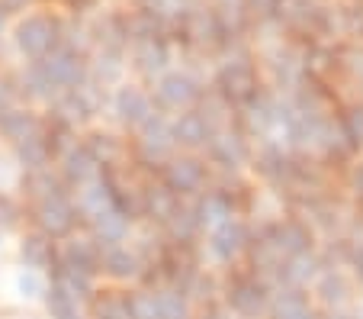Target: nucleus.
<instances>
[{"instance_id": "1", "label": "nucleus", "mask_w": 363, "mask_h": 319, "mask_svg": "<svg viewBox=\"0 0 363 319\" xmlns=\"http://www.w3.org/2000/svg\"><path fill=\"white\" fill-rule=\"evenodd\" d=\"M270 293H274V284L264 281L261 274H254L247 264H235V268L222 271L219 300L232 316L264 319L267 316V306H270Z\"/></svg>"}, {"instance_id": "2", "label": "nucleus", "mask_w": 363, "mask_h": 319, "mask_svg": "<svg viewBox=\"0 0 363 319\" xmlns=\"http://www.w3.org/2000/svg\"><path fill=\"white\" fill-rule=\"evenodd\" d=\"M251 239H254V222L247 216H232V220L219 222L213 229H206L203 239H199L203 264L213 271L235 268V264L245 261Z\"/></svg>"}, {"instance_id": "3", "label": "nucleus", "mask_w": 363, "mask_h": 319, "mask_svg": "<svg viewBox=\"0 0 363 319\" xmlns=\"http://www.w3.org/2000/svg\"><path fill=\"white\" fill-rule=\"evenodd\" d=\"M26 226L42 236H48L52 242H62L71 232L81 229V213H77L74 194L68 188L55 190V194L42 197V200L26 203Z\"/></svg>"}, {"instance_id": "4", "label": "nucleus", "mask_w": 363, "mask_h": 319, "mask_svg": "<svg viewBox=\"0 0 363 319\" xmlns=\"http://www.w3.org/2000/svg\"><path fill=\"white\" fill-rule=\"evenodd\" d=\"M174 152H177V142L171 132V117H164V113H155L142 129L129 136V165L145 174H158V168Z\"/></svg>"}, {"instance_id": "5", "label": "nucleus", "mask_w": 363, "mask_h": 319, "mask_svg": "<svg viewBox=\"0 0 363 319\" xmlns=\"http://www.w3.org/2000/svg\"><path fill=\"white\" fill-rule=\"evenodd\" d=\"M158 178L174 197H180V200H196V197H203L206 190L213 188L216 174H213V168L206 165L203 155L174 152L171 158L158 168Z\"/></svg>"}, {"instance_id": "6", "label": "nucleus", "mask_w": 363, "mask_h": 319, "mask_svg": "<svg viewBox=\"0 0 363 319\" xmlns=\"http://www.w3.org/2000/svg\"><path fill=\"white\" fill-rule=\"evenodd\" d=\"M254 155V142L247 139L245 132L235 123L222 126V129L213 132L209 146L203 148L206 165L213 168L216 178H232V174H247V165H251Z\"/></svg>"}, {"instance_id": "7", "label": "nucleus", "mask_w": 363, "mask_h": 319, "mask_svg": "<svg viewBox=\"0 0 363 319\" xmlns=\"http://www.w3.org/2000/svg\"><path fill=\"white\" fill-rule=\"evenodd\" d=\"M203 94L206 84L196 75H190V71H164L151 87V104L164 117H177V113L193 110L203 100Z\"/></svg>"}, {"instance_id": "8", "label": "nucleus", "mask_w": 363, "mask_h": 319, "mask_svg": "<svg viewBox=\"0 0 363 319\" xmlns=\"http://www.w3.org/2000/svg\"><path fill=\"white\" fill-rule=\"evenodd\" d=\"M106 113L113 119V129L132 136L135 129H142L151 117H155V104H151V90H145L142 84H116L113 94L106 97Z\"/></svg>"}, {"instance_id": "9", "label": "nucleus", "mask_w": 363, "mask_h": 319, "mask_svg": "<svg viewBox=\"0 0 363 319\" xmlns=\"http://www.w3.org/2000/svg\"><path fill=\"white\" fill-rule=\"evenodd\" d=\"M213 94H219L222 100H225L232 110H238V107H245L247 100L257 94V90H264L261 84V71L254 68L247 58H232V62H225L219 71H216L213 77Z\"/></svg>"}, {"instance_id": "10", "label": "nucleus", "mask_w": 363, "mask_h": 319, "mask_svg": "<svg viewBox=\"0 0 363 319\" xmlns=\"http://www.w3.org/2000/svg\"><path fill=\"white\" fill-rule=\"evenodd\" d=\"M293 158L296 155L289 152L280 139L261 142V146H254L247 174H251L254 184H261V188L283 194V188H286V180H289V171H293Z\"/></svg>"}, {"instance_id": "11", "label": "nucleus", "mask_w": 363, "mask_h": 319, "mask_svg": "<svg viewBox=\"0 0 363 319\" xmlns=\"http://www.w3.org/2000/svg\"><path fill=\"white\" fill-rule=\"evenodd\" d=\"M308 297H312V303L322 313L350 310L357 300V284L347 268H341V264H325L322 274L315 278V284L308 287Z\"/></svg>"}, {"instance_id": "12", "label": "nucleus", "mask_w": 363, "mask_h": 319, "mask_svg": "<svg viewBox=\"0 0 363 319\" xmlns=\"http://www.w3.org/2000/svg\"><path fill=\"white\" fill-rule=\"evenodd\" d=\"M100 281L110 287H135L142 284V274H145V261L135 255V249L125 242H116V245H103L100 252Z\"/></svg>"}, {"instance_id": "13", "label": "nucleus", "mask_w": 363, "mask_h": 319, "mask_svg": "<svg viewBox=\"0 0 363 319\" xmlns=\"http://www.w3.org/2000/svg\"><path fill=\"white\" fill-rule=\"evenodd\" d=\"M81 142H84V148L94 155V161L100 168L129 165V136L113 129V126H103V123L90 126V129L81 132Z\"/></svg>"}, {"instance_id": "14", "label": "nucleus", "mask_w": 363, "mask_h": 319, "mask_svg": "<svg viewBox=\"0 0 363 319\" xmlns=\"http://www.w3.org/2000/svg\"><path fill=\"white\" fill-rule=\"evenodd\" d=\"M16 45H20V52L26 58L42 62V58L52 55L62 45V26L52 16H29L16 29Z\"/></svg>"}, {"instance_id": "15", "label": "nucleus", "mask_w": 363, "mask_h": 319, "mask_svg": "<svg viewBox=\"0 0 363 319\" xmlns=\"http://www.w3.org/2000/svg\"><path fill=\"white\" fill-rule=\"evenodd\" d=\"M100 252H103V242H96V236H90L87 229H77L71 232L68 239L58 242V255H55V264L62 268H71V271H81V274H94L100 278Z\"/></svg>"}, {"instance_id": "16", "label": "nucleus", "mask_w": 363, "mask_h": 319, "mask_svg": "<svg viewBox=\"0 0 363 319\" xmlns=\"http://www.w3.org/2000/svg\"><path fill=\"white\" fill-rule=\"evenodd\" d=\"M42 129H45V113H39L35 107L13 104L7 110H0V139L7 142L10 148L39 136Z\"/></svg>"}, {"instance_id": "17", "label": "nucleus", "mask_w": 363, "mask_h": 319, "mask_svg": "<svg viewBox=\"0 0 363 319\" xmlns=\"http://www.w3.org/2000/svg\"><path fill=\"white\" fill-rule=\"evenodd\" d=\"M177 203H180V197H174L171 190L161 184L158 174H145L142 188H138V216H142V222L161 226V222L174 213Z\"/></svg>"}, {"instance_id": "18", "label": "nucleus", "mask_w": 363, "mask_h": 319, "mask_svg": "<svg viewBox=\"0 0 363 319\" xmlns=\"http://www.w3.org/2000/svg\"><path fill=\"white\" fill-rule=\"evenodd\" d=\"M264 319H325V313L312 303L308 291L302 287H274Z\"/></svg>"}, {"instance_id": "19", "label": "nucleus", "mask_w": 363, "mask_h": 319, "mask_svg": "<svg viewBox=\"0 0 363 319\" xmlns=\"http://www.w3.org/2000/svg\"><path fill=\"white\" fill-rule=\"evenodd\" d=\"M55 171H58V178L65 180V188H68V190H77V188H84L87 180H94L96 174L103 171V168L96 165L94 155L84 148V142L77 139L74 146L65 148V152L55 158Z\"/></svg>"}, {"instance_id": "20", "label": "nucleus", "mask_w": 363, "mask_h": 319, "mask_svg": "<svg viewBox=\"0 0 363 319\" xmlns=\"http://www.w3.org/2000/svg\"><path fill=\"white\" fill-rule=\"evenodd\" d=\"M171 132H174V142H177V152L203 155V148L209 146V139H213L216 129L206 123V117L196 110V107H193V110L171 117Z\"/></svg>"}, {"instance_id": "21", "label": "nucleus", "mask_w": 363, "mask_h": 319, "mask_svg": "<svg viewBox=\"0 0 363 319\" xmlns=\"http://www.w3.org/2000/svg\"><path fill=\"white\" fill-rule=\"evenodd\" d=\"M322 268H325V258L318 249L293 255L289 261L280 264V271H277V278H274V287H302V291H308V287L315 284L318 274H322Z\"/></svg>"}, {"instance_id": "22", "label": "nucleus", "mask_w": 363, "mask_h": 319, "mask_svg": "<svg viewBox=\"0 0 363 319\" xmlns=\"http://www.w3.org/2000/svg\"><path fill=\"white\" fill-rule=\"evenodd\" d=\"M16 255H20V268L48 274V271L55 268L58 242H52L48 236H42V232H35L26 226V232L20 236V245H16Z\"/></svg>"}, {"instance_id": "23", "label": "nucleus", "mask_w": 363, "mask_h": 319, "mask_svg": "<svg viewBox=\"0 0 363 319\" xmlns=\"http://www.w3.org/2000/svg\"><path fill=\"white\" fill-rule=\"evenodd\" d=\"M167 62H171V52H167V42L161 36H142L135 39V49H132V65L142 77L148 81H158L167 71Z\"/></svg>"}, {"instance_id": "24", "label": "nucleus", "mask_w": 363, "mask_h": 319, "mask_svg": "<svg viewBox=\"0 0 363 319\" xmlns=\"http://www.w3.org/2000/svg\"><path fill=\"white\" fill-rule=\"evenodd\" d=\"M87 316L90 319H125V291L123 287L100 284V291L87 303Z\"/></svg>"}, {"instance_id": "25", "label": "nucleus", "mask_w": 363, "mask_h": 319, "mask_svg": "<svg viewBox=\"0 0 363 319\" xmlns=\"http://www.w3.org/2000/svg\"><path fill=\"white\" fill-rule=\"evenodd\" d=\"M125 319H164L155 287H125Z\"/></svg>"}, {"instance_id": "26", "label": "nucleus", "mask_w": 363, "mask_h": 319, "mask_svg": "<svg viewBox=\"0 0 363 319\" xmlns=\"http://www.w3.org/2000/svg\"><path fill=\"white\" fill-rule=\"evenodd\" d=\"M337 126H341L344 139L350 142V148L363 155V100H350V104L337 107Z\"/></svg>"}, {"instance_id": "27", "label": "nucleus", "mask_w": 363, "mask_h": 319, "mask_svg": "<svg viewBox=\"0 0 363 319\" xmlns=\"http://www.w3.org/2000/svg\"><path fill=\"white\" fill-rule=\"evenodd\" d=\"M337 190H341L354 207H363V155L350 158L347 165L337 171Z\"/></svg>"}, {"instance_id": "28", "label": "nucleus", "mask_w": 363, "mask_h": 319, "mask_svg": "<svg viewBox=\"0 0 363 319\" xmlns=\"http://www.w3.org/2000/svg\"><path fill=\"white\" fill-rule=\"evenodd\" d=\"M13 287H16V293H20V300H26V303H42V300H45V291H48V274L20 268L13 278Z\"/></svg>"}, {"instance_id": "29", "label": "nucleus", "mask_w": 363, "mask_h": 319, "mask_svg": "<svg viewBox=\"0 0 363 319\" xmlns=\"http://www.w3.org/2000/svg\"><path fill=\"white\" fill-rule=\"evenodd\" d=\"M26 226V203L20 194H0V232Z\"/></svg>"}, {"instance_id": "30", "label": "nucleus", "mask_w": 363, "mask_h": 319, "mask_svg": "<svg viewBox=\"0 0 363 319\" xmlns=\"http://www.w3.org/2000/svg\"><path fill=\"white\" fill-rule=\"evenodd\" d=\"M193 319H232V313L222 306V300H216V303H203L193 310Z\"/></svg>"}, {"instance_id": "31", "label": "nucleus", "mask_w": 363, "mask_h": 319, "mask_svg": "<svg viewBox=\"0 0 363 319\" xmlns=\"http://www.w3.org/2000/svg\"><path fill=\"white\" fill-rule=\"evenodd\" d=\"M347 271H350V278H354L357 291H363V249L347 258Z\"/></svg>"}, {"instance_id": "32", "label": "nucleus", "mask_w": 363, "mask_h": 319, "mask_svg": "<svg viewBox=\"0 0 363 319\" xmlns=\"http://www.w3.org/2000/svg\"><path fill=\"white\" fill-rule=\"evenodd\" d=\"M350 319H363V297L354 300V306H350Z\"/></svg>"}, {"instance_id": "33", "label": "nucleus", "mask_w": 363, "mask_h": 319, "mask_svg": "<svg viewBox=\"0 0 363 319\" xmlns=\"http://www.w3.org/2000/svg\"><path fill=\"white\" fill-rule=\"evenodd\" d=\"M0 26H4V20H0Z\"/></svg>"}, {"instance_id": "34", "label": "nucleus", "mask_w": 363, "mask_h": 319, "mask_svg": "<svg viewBox=\"0 0 363 319\" xmlns=\"http://www.w3.org/2000/svg\"><path fill=\"white\" fill-rule=\"evenodd\" d=\"M232 319H238V316H232Z\"/></svg>"}]
</instances>
